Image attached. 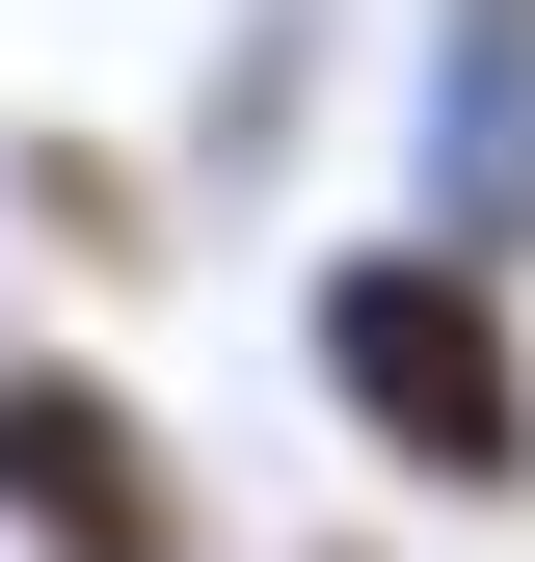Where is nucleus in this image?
<instances>
[{
    "mask_svg": "<svg viewBox=\"0 0 535 562\" xmlns=\"http://www.w3.org/2000/svg\"><path fill=\"white\" fill-rule=\"evenodd\" d=\"M321 402H349L375 456H429V482H535L509 295H482L455 241H375V268H321Z\"/></svg>",
    "mask_w": 535,
    "mask_h": 562,
    "instance_id": "obj_1",
    "label": "nucleus"
},
{
    "mask_svg": "<svg viewBox=\"0 0 535 562\" xmlns=\"http://www.w3.org/2000/svg\"><path fill=\"white\" fill-rule=\"evenodd\" d=\"M0 509H27V562H187L161 429H134V402H81V375H0Z\"/></svg>",
    "mask_w": 535,
    "mask_h": 562,
    "instance_id": "obj_2",
    "label": "nucleus"
},
{
    "mask_svg": "<svg viewBox=\"0 0 535 562\" xmlns=\"http://www.w3.org/2000/svg\"><path fill=\"white\" fill-rule=\"evenodd\" d=\"M482 108H455V215H535V0H455Z\"/></svg>",
    "mask_w": 535,
    "mask_h": 562,
    "instance_id": "obj_3",
    "label": "nucleus"
}]
</instances>
